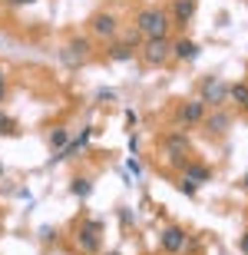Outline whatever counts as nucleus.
<instances>
[{
	"instance_id": "1",
	"label": "nucleus",
	"mask_w": 248,
	"mask_h": 255,
	"mask_svg": "<svg viewBox=\"0 0 248 255\" xmlns=\"http://www.w3.org/2000/svg\"><path fill=\"white\" fill-rule=\"evenodd\" d=\"M136 30H139V37H146V40L165 37V33H169V17L156 7H146L143 13L136 17Z\"/></svg>"
},
{
	"instance_id": "2",
	"label": "nucleus",
	"mask_w": 248,
	"mask_h": 255,
	"mask_svg": "<svg viewBox=\"0 0 248 255\" xmlns=\"http://www.w3.org/2000/svg\"><path fill=\"white\" fill-rule=\"evenodd\" d=\"M99 232H103V222L99 219H89L86 226L77 229V249L83 255H96L99 252Z\"/></svg>"
},
{
	"instance_id": "3",
	"label": "nucleus",
	"mask_w": 248,
	"mask_h": 255,
	"mask_svg": "<svg viewBox=\"0 0 248 255\" xmlns=\"http://www.w3.org/2000/svg\"><path fill=\"white\" fill-rule=\"evenodd\" d=\"M169 57H172V43H169L165 37L146 40V47H143V60H146L149 66H163Z\"/></svg>"
},
{
	"instance_id": "4",
	"label": "nucleus",
	"mask_w": 248,
	"mask_h": 255,
	"mask_svg": "<svg viewBox=\"0 0 248 255\" xmlns=\"http://www.w3.org/2000/svg\"><path fill=\"white\" fill-rule=\"evenodd\" d=\"M185 152H189V139L182 136V132H172L169 139H165V156H169V162L175 166V169H185Z\"/></svg>"
},
{
	"instance_id": "5",
	"label": "nucleus",
	"mask_w": 248,
	"mask_h": 255,
	"mask_svg": "<svg viewBox=\"0 0 248 255\" xmlns=\"http://www.w3.org/2000/svg\"><path fill=\"white\" fill-rule=\"evenodd\" d=\"M225 100H229V86L222 83V80H215V76H212V80H205V90H202V103L205 106H222L225 103Z\"/></svg>"
},
{
	"instance_id": "6",
	"label": "nucleus",
	"mask_w": 248,
	"mask_h": 255,
	"mask_svg": "<svg viewBox=\"0 0 248 255\" xmlns=\"http://www.w3.org/2000/svg\"><path fill=\"white\" fill-rule=\"evenodd\" d=\"M159 246H163L169 255L182 252V249H185V229H179V226H169V229H163V236H159Z\"/></svg>"
},
{
	"instance_id": "7",
	"label": "nucleus",
	"mask_w": 248,
	"mask_h": 255,
	"mask_svg": "<svg viewBox=\"0 0 248 255\" xmlns=\"http://www.w3.org/2000/svg\"><path fill=\"white\" fill-rule=\"evenodd\" d=\"M89 40L86 37H77V40H70V47H67V53H63V60H67V63H80V60L83 57H89Z\"/></svg>"
},
{
	"instance_id": "8",
	"label": "nucleus",
	"mask_w": 248,
	"mask_h": 255,
	"mask_svg": "<svg viewBox=\"0 0 248 255\" xmlns=\"http://www.w3.org/2000/svg\"><path fill=\"white\" fill-rule=\"evenodd\" d=\"M179 116L185 123H202V120H205V103H202V100H189V103L179 110Z\"/></svg>"
},
{
	"instance_id": "9",
	"label": "nucleus",
	"mask_w": 248,
	"mask_h": 255,
	"mask_svg": "<svg viewBox=\"0 0 248 255\" xmlns=\"http://www.w3.org/2000/svg\"><path fill=\"white\" fill-rule=\"evenodd\" d=\"M182 176H185L189 182H195V186H202V182L212 179V169H209V166H199V162H185Z\"/></svg>"
},
{
	"instance_id": "10",
	"label": "nucleus",
	"mask_w": 248,
	"mask_h": 255,
	"mask_svg": "<svg viewBox=\"0 0 248 255\" xmlns=\"http://www.w3.org/2000/svg\"><path fill=\"white\" fill-rule=\"evenodd\" d=\"M93 33H99V37H113L116 33V17L113 13H96L93 17Z\"/></svg>"
},
{
	"instance_id": "11",
	"label": "nucleus",
	"mask_w": 248,
	"mask_h": 255,
	"mask_svg": "<svg viewBox=\"0 0 248 255\" xmlns=\"http://www.w3.org/2000/svg\"><path fill=\"white\" fill-rule=\"evenodd\" d=\"M172 57L175 60H195L199 57V47H195V43H192V40H175V43H172Z\"/></svg>"
},
{
	"instance_id": "12",
	"label": "nucleus",
	"mask_w": 248,
	"mask_h": 255,
	"mask_svg": "<svg viewBox=\"0 0 248 255\" xmlns=\"http://www.w3.org/2000/svg\"><path fill=\"white\" fill-rule=\"evenodd\" d=\"M229 123H232V116L225 113V110H215V113L205 120V129H209V132H225V129H229Z\"/></svg>"
},
{
	"instance_id": "13",
	"label": "nucleus",
	"mask_w": 248,
	"mask_h": 255,
	"mask_svg": "<svg viewBox=\"0 0 248 255\" xmlns=\"http://www.w3.org/2000/svg\"><path fill=\"white\" fill-rule=\"evenodd\" d=\"M192 13H195V0H175V10H172V17H175V23H189Z\"/></svg>"
},
{
	"instance_id": "14",
	"label": "nucleus",
	"mask_w": 248,
	"mask_h": 255,
	"mask_svg": "<svg viewBox=\"0 0 248 255\" xmlns=\"http://www.w3.org/2000/svg\"><path fill=\"white\" fill-rule=\"evenodd\" d=\"M136 47L133 43H113L109 47V60H116V63H126V60H133Z\"/></svg>"
},
{
	"instance_id": "15",
	"label": "nucleus",
	"mask_w": 248,
	"mask_h": 255,
	"mask_svg": "<svg viewBox=\"0 0 248 255\" xmlns=\"http://www.w3.org/2000/svg\"><path fill=\"white\" fill-rule=\"evenodd\" d=\"M70 192H73V196H80V199H86L89 192H93V182L86 179V176H77V179L70 182Z\"/></svg>"
},
{
	"instance_id": "16",
	"label": "nucleus",
	"mask_w": 248,
	"mask_h": 255,
	"mask_svg": "<svg viewBox=\"0 0 248 255\" xmlns=\"http://www.w3.org/2000/svg\"><path fill=\"white\" fill-rule=\"evenodd\" d=\"M229 96L242 106V110H248V83H235V86H229Z\"/></svg>"
},
{
	"instance_id": "17",
	"label": "nucleus",
	"mask_w": 248,
	"mask_h": 255,
	"mask_svg": "<svg viewBox=\"0 0 248 255\" xmlns=\"http://www.w3.org/2000/svg\"><path fill=\"white\" fill-rule=\"evenodd\" d=\"M67 142H70L67 129H53V132H50V146H53V149H63Z\"/></svg>"
},
{
	"instance_id": "18",
	"label": "nucleus",
	"mask_w": 248,
	"mask_h": 255,
	"mask_svg": "<svg viewBox=\"0 0 248 255\" xmlns=\"http://www.w3.org/2000/svg\"><path fill=\"white\" fill-rule=\"evenodd\" d=\"M0 132H3V136H17V123L7 120V116H0Z\"/></svg>"
},
{
	"instance_id": "19",
	"label": "nucleus",
	"mask_w": 248,
	"mask_h": 255,
	"mask_svg": "<svg viewBox=\"0 0 248 255\" xmlns=\"http://www.w3.org/2000/svg\"><path fill=\"white\" fill-rule=\"evenodd\" d=\"M195 189H199V186H195V182H189L185 176L179 179V192H185V196H195Z\"/></svg>"
},
{
	"instance_id": "20",
	"label": "nucleus",
	"mask_w": 248,
	"mask_h": 255,
	"mask_svg": "<svg viewBox=\"0 0 248 255\" xmlns=\"http://www.w3.org/2000/svg\"><path fill=\"white\" fill-rule=\"evenodd\" d=\"M40 239H43V242H57V229L43 226V229H40Z\"/></svg>"
},
{
	"instance_id": "21",
	"label": "nucleus",
	"mask_w": 248,
	"mask_h": 255,
	"mask_svg": "<svg viewBox=\"0 0 248 255\" xmlns=\"http://www.w3.org/2000/svg\"><path fill=\"white\" fill-rule=\"evenodd\" d=\"M99 100H103V103H109V100H116V93H113V90H99Z\"/></svg>"
},
{
	"instance_id": "22",
	"label": "nucleus",
	"mask_w": 248,
	"mask_h": 255,
	"mask_svg": "<svg viewBox=\"0 0 248 255\" xmlns=\"http://www.w3.org/2000/svg\"><path fill=\"white\" fill-rule=\"evenodd\" d=\"M239 249H242V252H245V255H248V232H245V236H242V242H239Z\"/></svg>"
},
{
	"instance_id": "23",
	"label": "nucleus",
	"mask_w": 248,
	"mask_h": 255,
	"mask_svg": "<svg viewBox=\"0 0 248 255\" xmlns=\"http://www.w3.org/2000/svg\"><path fill=\"white\" fill-rule=\"evenodd\" d=\"M3 93H7V80H3V73H0V100H3Z\"/></svg>"
},
{
	"instance_id": "24",
	"label": "nucleus",
	"mask_w": 248,
	"mask_h": 255,
	"mask_svg": "<svg viewBox=\"0 0 248 255\" xmlns=\"http://www.w3.org/2000/svg\"><path fill=\"white\" fill-rule=\"evenodd\" d=\"M7 3H17V7H23V3H27V7H30V3H37V0H7Z\"/></svg>"
},
{
	"instance_id": "25",
	"label": "nucleus",
	"mask_w": 248,
	"mask_h": 255,
	"mask_svg": "<svg viewBox=\"0 0 248 255\" xmlns=\"http://www.w3.org/2000/svg\"><path fill=\"white\" fill-rule=\"evenodd\" d=\"M242 186H248V172H245V179H242Z\"/></svg>"
},
{
	"instance_id": "26",
	"label": "nucleus",
	"mask_w": 248,
	"mask_h": 255,
	"mask_svg": "<svg viewBox=\"0 0 248 255\" xmlns=\"http://www.w3.org/2000/svg\"><path fill=\"white\" fill-rule=\"evenodd\" d=\"M0 176H3V162H0Z\"/></svg>"
},
{
	"instance_id": "27",
	"label": "nucleus",
	"mask_w": 248,
	"mask_h": 255,
	"mask_svg": "<svg viewBox=\"0 0 248 255\" xmlns=\"http://www.w3.org/2000/svg\"><path fill=\"white\" fill-rule=\"evenodd\" d=\"M106 255H119V252H106Z\"/></svg>"
}]
</instances>
